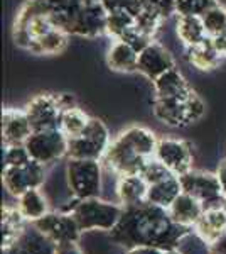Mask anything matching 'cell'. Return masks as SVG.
I'll return each mask as SVG.
<instances>
[{
  "label": "cell",
  "mask_w": 226,
  "mask_h": 254,
  "mask_svg": "<svg viewBox=\"0 0 226 254\" xmlns=\"http://www.w3.org/2000/svg\"><path fill=\"white\" fill-rule=\"evenodd\" d=\"M201 19H203L208 38L226 32V7H223L221 3H216L211 9H208L201 15Z\"/></svg>",
  "instance_id": "cell-31"
},
{
  "label": "cell",
  "mask_w": 226,
  "mask_h": 254,
  "mask_svg": "<svg viewBox=\"0 0 226 254\" xmlns=\"http://www.w3.org/2000/svg\"><path fill=\"white\" fill-rule=\"evenodd\" d=\"M5 254H56V243H52L34 224L29 222L20 237Z\"/></svg>",
  "instance_id": "cell-17"
},
{
  "label": "cell",
  "mask_w": 226,
  "mask_h": 254,
  "mask_svg": "<svg viewBox=\"0 0 226 254\" xmlns=\"http://www.w3.org/2000/svg\"><path fill=\"white\" fill-rule=\"evenodd\" d=\"M106 64L113 71H120V73L137 71L138 51L134 46H130L127 41L115 39V43L108 49V55H106Z\"/></svg>",
  "instance_id": "cell-21"
},
{
  "label": "cell",
  "mask_w": 226,
  "mask_h": 254,
  "mask_svg": "<svg viewBox=\"0 0 226 254\" xmlns=\"http://www.w3.org/2000/svg\"><path fill=\"white\" fill-rule=\"evenodd\" d=\"M56 254H83L78 243H61L56 244Z\"/></svg>",
  "instance_id": "cell-39"
},
{
  "label": "cell",
  "mask_w": 226,
  "mask_h": 254,
  "mask_svg": "<svg viewBox=\"0 0 226 254\" xmlns=\"http://www.w3.org/2000/svg\"><path fill=\"white\" fill-rule=\"evenodd\" d=\"M32 132L34 130L26 110L5 109L2 112V141L5 147L26 144Z\"/></svg>",
  "instance_id": "cell-15"
},
{
  "label": "cell",
  "mask_w": 226,
  "mask_h": 254,
  "mask_svg": "<svg viewBox=\"0 0 226 254\" xmlns=\"http://www.w3.org/2000/svg\"><path fill=\"white\" fill-rule=\"evenodd\" d=\"M68 32H64L63 29H52L51 32L44 34L43 38L32 41L29 44L27 51L34 53V55H57L61 53L68 44Z\"/></svg>",
  "instance_id": "cell-28"
},
{
  "label": "cell",
  "mask_w": 226,
  "mask_h": 254,
  "mask_svg": "<svg viewBox=\"0 0 226 254\" xmlns=\"http://www.w3.org/2000/svg\"><path fill=\"white\" fill-rule=\"evenodd\" d=\"M68 188L75 200L100 196L101 191V163L96 159L68 158L66 165Z\"/></svg>",
  "instance_id": "cell-6"
},
{
  "label": "cell",
  "mask_w": 226,
  "mask_h": 254,
  "mask_svg": "<svg viewBox=\"0 0 226 254\" xmlns=\"http://www.w3.org/2000/svg\"><path fill=\"white\" fill-rule=\"evenodd\" d=\"M31 121L32 130H47V129H59L63 107L59 104L57 95H38L32 98L24 109Z\"/></svg>",
  "instance_id": "cell-12"
},
{
  "label": "cell",
  "mask_w": 226,
  "mask_h": 254,
  "mask_svg": "<svg viewBox=\"0 0 226 254\" xmlns=\"http://www.w3.org/2000/svg\"><path fill=\"white\" fill-rule=\"evenodd\" d=\"M154 116L171 127H182L198 122L206 112L203 98L192 90L186 98H155Z\"/></svg>",
  "instance_id": "cell-5"
},
{
  "label": "cell",
  "mask_w": 226,
  "mask_h": 254,
  "mask_svg": "<svg viewBox=\"0 0 226 254\" xmlns=\"http://www.w3.org/2000/svg\"><path fill=\"white\" fill-rule=\"evenodd\" d=\"M27 220L24 219L19 208H2V251H9L19 239L24 229L27 227Z\"/></svg>",
  "instance_id": "cell-26"
},
{
  "label": "cell",
  "mask_w": 226,
  "mask_h": 254,
  "mask_svg": "<svg viewBox=\"0 0 226 254\" xmlns=\"http://www.w3.org/2000/svg\"><path fill=\"white\" fill-rule=\"evenodd\" d=\"M142 5L154 10L162 19H167L172 14H176V0H142Z\"/></svg>",
  "instance_id": "cell-35"
},
{
  "label": "cell",
  "mask_w": 226,
  "mask_h": 254,
  "mask_svg": "<svg viewBox=\"0 0 226 254\" xmlns=\"http://www.w3.org/2000/svg\"><path fill=\"white\" fill-rule=\"evenodd\" d=\"M216 176H218V180H220V183H221V188H223V191L226 193V158L220 163V166H218Z\"/></svg>",
  "instance_id": "cell-41"
},
{
  "label": "cell",
  "mask_w": 226,
  "mask_h": 254,
  "mask_svg": "<svg viewBox=\"0 0 226 254\" xmlns=\"http://www.w3.org/2000/svg\"><path fill=\"white\" fill-rule=\"evenodd\" d=\"M172 68H176L174 58L162 44L155 43V41H152L149 46L138 53L137 71H140L143 76H147L152 81L157 80L160 75H164Z\"/></svg>",
  "instance_id": "cell-14"
},
{
  "label": "cell",
  "mask_w": 226,
  "mask_h": 254,
  "mask_svg": "<svg viewBox=\"0 0 226 254\" xmlns=\"http://www.w3.org/2000/svg\"><path fill=\"white\" fill-rule=\"evenodd\" d=\"M44 178H46V166L34 159L27 161L22 166H3L2 171L3 187L15 198H19L27 190L41 188Z\"/></svg>",
  "instance_id": "cell-10"
},
{
  "label": "cell",
  "mask_w": 226,
  "mask_h": 254,
  "mask_svg": "<svg viewBox=\"0 0 226 254\" xmlns=\"http://www.w3.org/2000/svg\"><path fill=\"white\" fill-rule=\"evenodd\" d=\"M17 208L27 222H36L49 212V203L41 188H32L17 198Z\"/></svg>",
  "instance_id": "cell-25"
},
{
  "label": "cell",
  "mask_w": 226,
  "mask_h": 254,
  "mask_svg": "<svg viewBox=\"0 0 226 254\" xmlns=\"http://www.w3.org/2000/svg\"><path fill=\"white\" fill-rule=\"evenodd\" d=\"M191 232V227L174 222L167 208L154 205L145 200L138 205L123 207L120 220L108 232V236L115 244L125 249L137 246L178 249L181 241Z\"/></svg>",
  "instance_id": "cell-1"
},
{
  "label": "cell",
  "mask_w": 226,
  "mask_h": 254,
  "mask_svg": "<svg viewBox=\"0 0 226 254\" xmlns=\"http://www.w3.org/2000/svg\"><path fill=\"white\" fill-rule=\"evenodd\" d=\"M155 159H159L171 173L184 175L192 170V153L191 146L182 139L162 137L155 147Z\"/></svg>",
  "instance_id": "cell-13"
},
{
  "label": "cell",
  "mask_w": 226,
  "mask_h": 254,
  "mask_svg": "<svg viewBox=\"0 0 226 254\" xmlns=\"http://www.w3.org/2000/svg\"><path fill=\"white\" fill-rule=\"evenodd\" d=\"M171 217L174 219V222H178L184 227H191L194 229L196 222L201 219L204 212L203 203L198 198H194L192 195L182 191L174 202L171 203V207L167 208Z\"/></svg>",
  "instance_id": "cell-19"
},
{
  "label": "cell",
  "mask_w": 226,
  "mask_h": 254,
  "mask_svg": "<svg viewBox=\"0 0 226 254\" xmlns=\"http://www.w3.org/2000/svg\"><path fill=\"white\" fill-rule=\"evenodd\" d=\"M164 254H182L179 251V249H166V253Z\"/></svg>",
  "instance_id": "cell-43"
},
{
  "label": "cell",
  "mask_w": 226,
  "mask_h": 254,
  "mask_svg": "<svg viewBox=\"0 0 226 254\" xmlns=\"http://www.w3.org/2000/svg\"><path fill=\"white\" fill-rule=\"evenodd\" d=\"M81 9L83 0H27L17 12L15 20H26L32 15H47L57 29L73 34Z\"/></svg>",
  "instance_id": "cell-4"
},
{
  "label": "cell",
  "mask_w": 226,
  "mask_h": 254,
  "mask_svg": "<svg viewBox=\"0 0 226 254\" xmlns=\"http://www.w3.org/2000/svg\"><path fill=\"white\" fill-rule=\"evenodd\" d=\"M176 32H178L179 41L186 48L198 46V44L208 39L201 15H178Z\"/></svg>",
  "instance_id": "cell-24"
},
{
  "label": "cell",
  "mask_w": 226,
  "mask_h": 254,
  "mask_svg": "<svg viewBox=\"0 0 226 254\" xmlns=\"http://www.w3.org/2000/svg\"><path fill=\"white\" fill-rule=\"evenodd\" d=\"M135 26V15L127 10H112L106 19V34L113 39H122Z\"/></svg>",
  "instance_id": "cell-30"
},
{
  "label": "cell",
  "mask_w": 226,
  "mask_h": 254,
  "mask_svg": "<svg viewBox=\"0 0 226 254\" xmlns=\"http://www.w3.org/2000/svg\"><path fill=\"white\" fill-rule=\"evenodd\" d=\"M186 58L189 64L199 71H211V69L220 66L221 63V56L215 51L209 38L198 46L186 48Z\"/></svg>",
  "instance_id": "cell-27"
},
{
  "label": "cell",
  "mask_w": 226,
  "mask_h": 254,
  "mask_svg": "<svg viewBox=\"0 0 226 254\" xmlns=\"http://www.w3.org/2000/svg\"><path fill=\"white\" fill-rule=\"evenodd\" d=\"M106 19L108 10L103 3H88L80 10L73 27V34L83 36V38H96L106 32Z\"/></svg>",
  "instance_id": "cell-16"
},
{
  "label": "cell",
  "mask_w": 226,
  "mask_h": 254,
  "mask_svg": "<svg viewBox=\"0 0 226 254\" xmlns=\"http://www.w3.org/2000/svg\"><path fill=\"white\" fill-rule=\"evenodd\" d=\"M209 41H211L215 51L221 56V60L226 58V32H221V34H218V36H213V38H209Z\"/></svg>",
  "instance_id": "cell-38"
},
{
  "label": "cell",
  "mask_w": 226,
  "mask_h": 254,
  "mask_svg": "<svg viewBox=\"0 0 226 254\" xmlns=\"http://www.w3.org/2000/svg\"><path fill=\"white\" fill-rule=\"evenodd\" d=\"M182 193V185H181V178L178 175H169L160 182H155L149 185L147 191V202L154 203V205L169 208L171 203L174 202L178 196Z\"/></svg>",
  "instance_id": "cell-23"
},
{
  "label": "cell",
  "mask_w": 226,
  "mask_h": 254,
  "mask_svg": "<svg viewBox=\"0 0 226 254\" xmlns=\"http://www.w3.org/2000/svg\"><path fill=\"white\" fill-rule=\"evenodd\" d=\"M157 142L159 139L152 130L140 126H132L110 142L103 163L118 176L140 175L147 163L155 158Z\"/></svg>",
  "instance_id": "cell-2"
},
{
  "label": "cell",
  "mask_w": 226,
  "mask_h": 254,
  "mask_svg": "<svg viewBox=\"0 0 226 254\" xmlns=\"http://www.w3.org/2000/svg\"><path fill=\"white\" fill-rule=\"evenodd\" d=\"M149 183L142 175H122L117 182L118 202L123 207H132L147 200Z\"/></svg>",
  "instance_id": "cell-18"
},
{
  "label": "cell",
  "mask_w": 226,
  "mask_h": 254,
  "mask_svg": "<svg viewBox=\"0 0 226 254\" xmlns=\"http://www.w3.org/2000/svg\"><path fill=\"white\" fill-rule=\"evenodd\" d=\"M24 146L29 156L44 166L68 156V137L61 129L34 130Z\"/></svg>",
  "instance_id": "cell-9"
},
{
  "label": "cell",
  "mask_w": 226,
  "mask_h": 254,
  "mask_svg": "<svg viewBox=\"0 0 226 254\" xmlns=\"http://www.w3.org/2000/svg\"><path fill=\"white\" fill-rule=\"evenodd\" d=\"M223 208L226 210V193H225V200H223Z\"/></svg>",
  "instance_id": "cell-44"
},
{
  "label": "cell",
  "mask_w": 226,
  "mask_h": 254,
  "mask_svg": "<svg viewBox=\"0 0 226 254\" xmlns=\"http://www.w3.org/2000/svg\"><path fill=\"white\" fill-rule=\"evenodd\" d=\"M103 5L108 12L112 10H127L135 17L142 10V0H103Z\"/></svg>",
  "instance_id": "cell-36"
},
{
  "label": "cell",
  "mask_w": 226,
  "mask_h": 254,
  "mask_svg": "<svg viewBox=\"0 0 226 254\" xmlns=\"http://www.w3.org/2000/svg\"><path fill=\"white\" fill-rule=\"evenodd\" d=\"M91 117L88 114H85L81 109L78 107H71L63 110V116H61V124L59 129L64 132V136L68 139L80 136L81 132L86 129V126L90 124Z\"/></svg>",
  "instance_id": "cell-29"
},
{
  "label": "cell",
  "mask_w": 226,
  "mask_h": 254,
  "mask_svg": "<svg viewBox=\"0 0 226 254\" xmlns=\"http://www.w3.org/2000/svg\"><path fill=\"white\" fill-rule=\"evenodd\" d=\"M218 0H176L178 15H203L208 9L216 5Z\"/></svg>",
  "instance_id": "cell-32"
},
{
  "label": "cell",
  "mask_w": 226,
  "mask_h": 254,
  "mask_svg": "<svg viewBox=\"0 0 226 254\" xmlns=\"http://www.w3.org/2000/svg\"><path fill=\"white\" fill-rule=\"evenodd\" d=\"M155 90V98H186L192 88L179 69L172 68L152 81Z\"/></svg>",
  "instance_id": "cell-20"
},
{
  "label": "cell",
  "mask_w": 226,
  "mask_h": 254,
  "mask_svg": "<svg viewBox=\"0 0 226 254\" xmlns=\"http://www.w3.org/2000/svg\"><path fill=\"white\" fill-rule=\"evenodd\" d=\"M140 175L143 176V178H145V182L149 183V185H152V183L160 182V180H164L166 176H169L172 173L162 165V163L159 161V159L152 158L150 161L147 163V166L143 168V171H142Z\"/></svg>",
  "instance_id": "cell-34"
},
{
  "label": "cell",
  "mask_w": 226,
  "mask_h": 254,
  "mask_svg": "<svg viewBox=\"0 0 226 254\" xmlns=\"http://www.w3.org/2000/svg\"><path fill=\"white\" fill-rule=\"evenodd\" d=\"M110 132L100 119H93L80 136L68 139V158L101 161L108 149Z\"/></svg>",
  "instance_id": "cell-7"
},
{
  "label": "cell",
  "mask_w": 226,
  "mask_h": 254,
  "mask_svg": "<svg viewBox=\"0 0 226 254\" xmlns=\"http://www.w3.org/2000/svg\"><path fill=\"white\" fill-rule=\"evenodd\" d=\"M76 219L81 231H106L110 232L118 224L123 214V205L110 203L100 196L85 200H75L69 210Z\"/></svg>",
  "instance_id": "cell-3"
},
{
  "label": "cell",
  "mask_w": 226,
  "mask_h": 254,
  "mask_svg": "<svg viewBox=\"0 0 226 254\" xmlns=\"http://www.w3.org/2000/svg\"><path fill=\"white\" fill-rule=\"evenodd\" d=\"M209 254H226V231L220 237H216L213 243L208 244Z\"/></svg>",
  "instance_id": "cell-37"
},
{
  "label": "cell",
  "mask_w": 226,
  "mask_h": 254,
  "mask_svg": "<svg viewBox=\"0 0 226 254\" xmlns=\"http://www.w3.org/2000/svg\"><path fill=\"white\" fill-rule=\"evenodd\" d=\"M85 5H88V3H103V0H83Z\"/></svg>",
  "instance_id": "cell-42"
},
{
  "label": "cell",
  "mask_w": 226,
  "mask_h": 254,
  "mask_svg": "<svg viewBox=\"0 0 226 254\" xmlns=\"http://www.w3.org/2000/svg\"><path fill=\"white\" fill-rule=\"evenodd\" d=\"M27 149L24 144L20 146H9L5 147V153H3V166H22L27 161H31Z\"/></svg>",
  "instance_id": "cell-33"
},
{
  "label": "cell",
  "mask_w": 226,
  "mask_h": 254,
  "mask_svg": "<svg viewBox=\"0 0 226 254\" xmlns=\"http://www.w3.org/2000/svg\"><path fill=\"white\" fill-rule=\"evenodd\" d=\"M179 178L181 185H182V191L198 198L203 203L204 210L223 207L225 191L221 188V183L218 180L216 173L191 170L187 173L181 175Z\"/></svg>",
  "instance_id": "cell-8"
},
{
  "label": "cell",
  "mask_w": 226,
  "mask_h": 254,
  "mask_svg": "<svg viewBox=\"0 0 226 254\" xmlns=\"http://www.w3.org/2000/svg\"><path fill=\"white\" fill-rule=\"evenodd\" d=\"M32 224L56 244L78 243L83 232L71 212H47L43 219Z\"/></svg>",
  "instance_id": "cell-11"
},
{
  "label": "cell",
  "mask_w": 226,
  "mask_h": 254,
  "mask_svg": "<svg viewBox=\"0 0 226 254\" xmlns=\"http://www.w3.org/2000/svg\"><path fill=\"white\" fill-rule=\"evenodd\" d=\"M192 231L199 236L203 243H213L216 237H220L226 231V210L223 207L204 210Z\"/></svg>",
  "instance_id": "cell-22"
},
{
  "label": "cell",
  "mask_w": 226,
  "mask_h": 254,
  "mask_svg": "<svg viewBox=\"0 0 226 254\" xmlns=\"http://www.w3.org/2000/svg\"><path fill=\"white\" fill-rule=\"evenodd\" d=\"M166 249L154 248V246H137V248L127 249V254H164Z\"/></svg>",
  "instance_id": "cell-40"
}]
</instances>
